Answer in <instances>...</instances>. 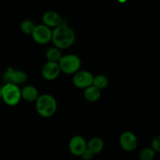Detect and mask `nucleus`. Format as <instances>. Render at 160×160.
<instances>
[{"label": "nucleus", "mask_w": 160, "mask_h": 160, "mask_svg": "<svg viewBox=\"0 0 160 160\" xmlns=\"http://www.w3.org/2000/svg\"><path fill=\"white\" fill-rule=\"evenodd\" d=\"M76 39L75 32L65 23L55 28L52 33V41L55 47L59 49H65L73 45Z\"/></svg>", "instance_id": "obj_1"}, {"label": "nucleus", "mask_w": 160, "mask_h": 160, "mask_svg": "<svg viewBox=\"0 0 160 160\" xmlns=\"http://www.w3.org/2000/svg\"><path fill=\"white\" fill-rule=\"evenodd\" d=\"M57 109V102L56 98L48 94L40 95L36 100V110L42 117H52Z\"/></svg>", "instance_id": "obj_2"}, {"label": "nucleus", "mask_w": 160, "mask_h": 160, "mask_svg": "<svg viewBox=\"0 0 160 160\" xmlns=\"http://www.w3.org/2000/svg\"><path fill=\"white\" fill-rule=\"evenodd\" d=\"M1 92L2 98L8 106H16L21 99V90L16 84L6 83L1 88Z\"/></svg>", "instance_id": "obj_3"}, {"label": "nucleus", "mask_w": 160, "mask_h": 160, "mask_svg": "<svg viewBox=\"0 0 160 160\" xmlns=\"http://www.w3.org/2000/svg\"><path fill=\"white\" fill-rule=\"evenodd\" d=\"M58 63L61 71L67 74H73L79 71L81 66V61L77 55L68 54L62 56Z\"/></svg>", "instance_id": "obj_4"}, {"label": "nucleus", "mask_w": 160, "mask_h": 160, "mask_svg": "<svg viewBox=\"0 0 160 160\" xmlns=\"http://www.w3.org/2000/svg\"><path fill=\"white\" fill-rule=\"evenodd\" d=\"M52 31L50 28L45 24H40L36 25L31 35L34 42L41 45H45L52 41Z\"/></svg>", "instance_id": "obj_5"}, {"label": "nucleus", "mask_w": 160, "mask_h": 160, "mask_svg": "<svg viewBox=\"0 0 160 160\" xmlns=\"http://www.w3.org/2000/svg\"><path fill=\"white\" fill-rule=\"evenodd\" d=\"M94 76L92 73L85 70L78 71L74 73L73 83L78 88L85 89L93 84Z\"/></svg>", "instance_id": "obj_6"}, {"label": "nucleus", "mask_w": 160, "mask_h": 160, "mask_svg": "<svg viewBox=\"0 0 160 160\" xmlns=\"http://www.w3.org/2000/svg\"><path fill=\"white\" fill-rule=\"evenodd\" d=\"M28 80V75L22 70H14L12 68L7 69L4 74V81L6 83L12 84H22Z\"/></svg>", "instance_id": "obj_7"}, {"label": "nucleus", "mask_w": 160, "mask_h": 160, "mask_svg": "<svg viewBox=\"0 0 160 160\" xmlns=\"http://www.w3.org/2000/svg\"><path fill=\"white\" fill-rule=\"evenodd\" d=\"M69 149L70 153L75 156H81L87 150V142L80 135L74 136L69 143Z\"/></svg>", "instance_id": "obj_8"}, {"label": "nucleus", "mask_w": 160, "mask_h": 160, "mask_svg": "<svg viewBox=\"0 0 160 160\" xmlns=\"http://www.w3.org/2000/svg\"><path fill=\"white\" fill-rule=\"evenodd\" d=\"M120 144L124 151L132 152L137 148L138 138L134 133L126 131L123 133L120 138Z\"/></svg>", "instance_id": "obj_9"}, {"label": "nucleus", "mask_w": 160, "mask_h": 160, "mask_svg": "<svg viewBox=\"0 0 160 160\" xmlns=\"http://www.w3.org/2000/svg\"><path fill=\"white\" fill-rule=\"evenodd\" d=\"M60 67L56 62H48L44 65L42 73L43 78L47 81H53L60 74Z\"/></svg>", "instance_id": "obj_10"}, {"label": "nucleus", "mask_w": 160, "mask_h": 160, "mask_svg": "<svg viewBox=\"0 0 160 160\" xmlns=\"http://www.w3.org/2000/svg\"><path fill=\"white\" fill-rule=\"evenodd\" d=\"M42 21L44 24L48 28H56L64 23L61 16L55 11L45 12L42 16Z\"/></svg>", "instance_id": "obj_11"}, {"label": "nucleus", "mask_w": 160, "mask_h": 160, "mask_svg": "<svg viewBox=\"0 0 160 160\" xmlns=\"http://www.w3.org/2000/svg\"><path fill=\"white\" fill-rule=\"evenodd\" d=\"M39 97L37 88L32 85H26L21 90V98L27 102H34Z\"/></svg>", "instance_id": "obj_12"}, {"label": "nucleus", "mask_w": 160, "mask_h": 160, "mask_svg": "<svg viewBox=\"0 0 160 160\" xmlns=\"http://www.w3.org/2000/svg\"><path fill=\"white\" fill-rule=\"evenodd\" d=\"M103 147H104L103 141L99 138H94L87 142V150L93 155H96L102 152Z\"/></svg>", "instance_id": "obj_13"}, {"label": "nucleus", "mask_w": 160, "mask_h": 160, "mask_svg": "<svg viewBox=\"0 0 160 160\" xmlns=\"http://www.w3.org/2000/svg\"><path fill=\"white\" fill-rule=\"evenodd\" d=\"M101 96V90L92 85L84 90V97L89 102H96Z\"/></svg>", "instance_id": "obj_14"}, {"label": "nucleus", "mask_w": 160, "mask_h": 160, "mask_svg": "<svg viewBox=\"0 0 160 160\" xmlns=\"http://www.w3.org/2000/svg\"><path fill=\"white\" fill-rule=\"evenodd\" d=\"M45 56L48 62H58L62 57V53H61L60 49L56 48V47H53V48H50L47 50L45 52Z\"/></svg>", "instance_id": "obj_15"}, {"label": "nucleus", "mask_w": 160, "mask_h": 160, "mask_svg": "<svg viewBox=\"0 0 160 160\" xmlns=\"http://www.w3.org/2000/svg\"><path fill=\"white\" fill-rule=\"evenodd\" d=\"M108 79L106 76L104 75H97V76L94 77V80H93V84L92 85L96 87L98 89H103L107 87L108 85Z\"/></svg>", "instance_id": "obj_16"}, {"label": "nucleus", "mask_w": 160, "mask_h": 160, "mask_svg": "<svg viewBox=\"0 0 160 160\" xmlns=\"http://www.w3.org/2000/svg\"><path fill=\"white\" fill-rule=\"evenodd\" d=\"M156 156V152L152 148H145L140 152V160H153Z\"/></svg>", "instance_id": "obj_17"}, {"label": "nucleus", "mask_w": 160, "mask_h": 160, "mask_svg": "<svg viewBox=\"0 0 160 160\" xmlns=\"http://www.w3.org/2000/svg\"><path fill=\"white\" fill-rule=\"evenodd\" d=\"M35 25L31 20H25L20 24V30L23 33L26 34H31L34 31Z\"/></svg>", "instance_id": "obj_18"}, {"label": "nucleus", "mask_w": 160, "mask_h": 160, "mask_svg": "<svg viewBox=\"0 0 160 160\" xmlns=\"http://www.w3.org/2000/svg\"><path fill=\"white\" fill-rule=\"evenodd\" d=\"M152 148L156 152H160V134L156 136L152 141Z\"/></svg>", "instance_id": "obj_19"}, {"label": "nucleus", "mask_w": 160, "mask_h": 160, "mask_svg": "<svg viewBox=\"0 0 160 160\" xmlns=\"http://www.w3.org/2000/svg\"><path fill=\"white\" fill-rule=\"evenodd\" d=\"M93 156H94L93 154H92L90 152L88 151V150H86V151L82 154L81 157L83 158V159L84 160H91L92 158H93Z\"/></svg>", "instance_id": "obj_20"}, {"label": "nucleus", "mask_w": 160, "mask_h": 160, "mask_svg": "<svg viewBox=\"0 0 160 160\" xmlns=\"http://www.w3.org/2000/svg\"><path fill=\"white\" fill-rule=\"evenodd\" d=\"M119 2H120V3H124V2H126L127 1H128V0H118Z\"/></svg>", "instance_id": "obj_21"}, {"label": "nucleus", "mask_w": 160, "mask_h": 160, "mask_svg": "<svg viewBox=\"0 0 160 160\" xmlns=\"http://www.w3.org/2000/svg\"><path fill=\"white\" fill-rule=\"evenodd\" d=\"M2 98V92H1V88H0V98Z\"/></svg>", "instance_id": "obj_22"}]
</instances>
